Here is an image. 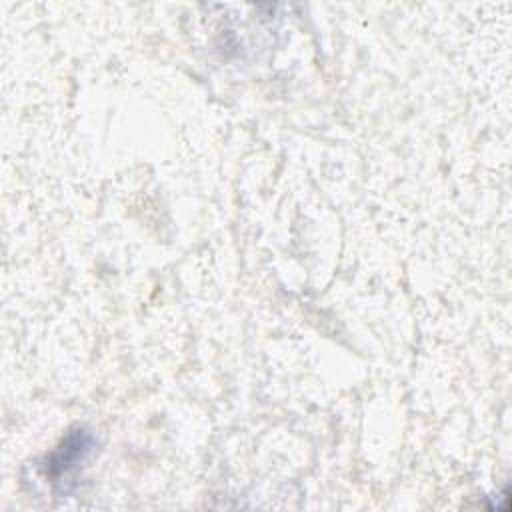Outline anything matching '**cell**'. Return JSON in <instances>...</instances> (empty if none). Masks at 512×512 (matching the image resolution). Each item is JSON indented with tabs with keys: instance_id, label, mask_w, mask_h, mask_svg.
<instances>
[{
	"instance_id": "cell-1",
	"label": "cell",
	"mask_w": 512,
	"mask_h": 512,
	"mask_svg": "<svg viewBox=\"0 0 512 512\" xmlns=\"http://www.w3.org/2000/svg\"><path fill=\"white\" fill-rule=\"evenodd\" d=\"M90 448H92V440L84 430L72 432L60 444V448L54 454H50L46 464V476L50 474V478H62L70 474L88 456Z\"/></svg>"
}]
</instances>
